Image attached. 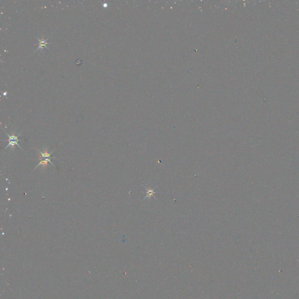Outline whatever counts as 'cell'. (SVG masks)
Segmentation results:
<instances>
[{
  "mask_svg": "<svg viewBox=\"0 0 299 299\" xmlns=\"http://www.w3.org/2000/svg\"><path fill=\"white\" fill-rule=\"evenodd\" d=\"M38 151L39 152V163L37 165L35 169L38 168L40 166H42L43 167H46V165H47L48 163H50L53 166H54V165L53 164V162L51 161V159H52L51 153H48L47 151H45V152H42L39 150H38Z\"/></svg>",
  "mask_w": 299,
  "mask_h": 299,
  "instance_id": "6da1fadb",
  "label": "cell"
},
{
  "mask_svg": "<svg viewBox=\"0 0 299 299\" xmlns=\"http://www.w3.org/2000/svg\"><path fill=\"white\" fill-rule=\"evenodd\" d=\"M7 136H8V144L7 146V147L5 148V149L7 148L9 146H11V147H14L15 146H18L20 148H22V147L20 146L19 144V141L20 140L19 138H18V136H15V135H9L8 134H7Z\"/></svg>",
  "mask_w": 299,
  "mask_h": 299,
  "instance_id": "7a4b0ae2",
  "label": "cell"
},
{
  "mask_svg": "<svg viewBox=\"0 0 299 299\" xmlns=\"http://www.w3.org/2000/svg\"><path fill=\"white\" fill-rule=\"evenodd\" d=\"M36 39H37L39 41V47L37 48V49L35 50V51H37L38 50H39V49H43V47H47V45L50 44V43L47 42V40L49 39V38H48L47 39H45V40H44V39L41 40V39H39L38 37H36Z\"/></svg>",
  "mask_w": 299,
  "mask_h": 299,
  "instance_id": "3957f363",
  "label": "cell"
}]
</instances>
